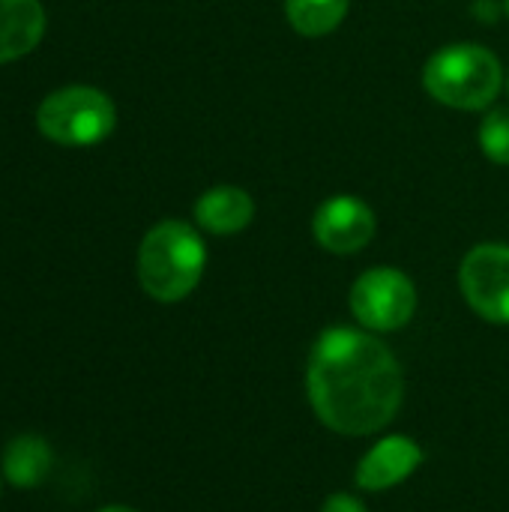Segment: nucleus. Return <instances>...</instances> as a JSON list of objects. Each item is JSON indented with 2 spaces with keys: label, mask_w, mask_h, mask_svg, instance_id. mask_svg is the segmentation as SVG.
I'll return each instance as SVG.
<instances>
[{
  "label": "nucleus",
  "mask_w": 509,
  "mask_h": 512,
  "mask_svg": "<svg viewBox=\"0 0 509 512\" xmlns=\"http://www.w3.org/2000/svg\"><path fill=\"white\" fill-rule=\"evenodd\" d=\"M351 312L366 330H402L417 312V288L396 267H372L351 288Z\"/></svg>",
  "instance_id": "nucleus-5"
},
{
  "label": "nucleus",
  "mask_w": 509,
  "mask_h": 512,
  "mask_svg": "<svg viewBox=\"0 0 509 512\" xmlns=\"http://www.w3.org/2000/svg\"><path fill=\"white\" fill-rule=\"evenodd\" d=\"M51 471V447L39 435L12 438L3 450V474L18 489L39 486Z\"/></svg>",
  "instance_id": "nucleus-11"
},
{
  "label": "nucleus",
  "mask_w": 509,
  "mask_h": 512,
  "mask_svg": "<svg viewBox=\"0 0 509 512\" xmlns=\"http://www.w3.org/2000/svg\"><path fill=\"white\" fill-rule=\"evenodd\" d=\"M420 465H423V450L414 438L387 435L378 444H372L369 453L360 459L354 483L363 492H387L405 483Z\"/></svg>",
  "instance_id": "nucleus-8"
},
{
  "label": "nucleus",
  "mask_w": 509,
  "mask_h": 512,
  "mask_svg": "<svg viewBox=\"0 0 509 512\" xmlns=\"http://www.w3.org/2000/svg\"><path fill=\"white\" fill-rule=\"evenodd\" d=\"M99 512H138V510H132V507H120V504H114V507H102Z\"/></svg>",
  "instance_id": "nucleus-15"
},
{
  "label": "nucleus",
  "mask_w": 509,
  "mask_h": 512,
  "mask_svg": "<svg viewBox=\"0 0 509 512\" xmlns=\"http://www.w3.org/2000/svg\"><path fill=\"white\" fill-rule=\"evenodd\" d=\"M375 228L378 222L372 207L354 195H333L312 216L315 243L333 255H354L366 249L375 237Z\"/></svg>",
  "instance_id": "nucleus-7"
},
{
  "label": "nucleus",
  "mask_w": 509,
  "mask_h": 512,
  "mask_svg": "<svg viewBox=\"0 0 509 512\" xmlns=\"http://www.w3.org/2000/svg\"><path fill=\"white\" fill-rule=\"evenodd\" d=\"M207 264V249L201 234L180 219H165L153 225L138 249V282L159 303L186 300Z\"/></svg>",
  "instance_id": "nucleus-2"
},
{
  "label": "nucleus",
  "mask_w": 509,
  "mask_h": 512,
  "mask_svg": "<svg viewBox=\"0 0 509 512\" xmlns=\"http://www.w3.org/2000/svg\"><path fill=\"white\" fill-rule=\"evenodd\" d=\"M468 306L489 324H509V246H474L459 267Z\"/></svg>",
  "instance_id": "nucleus-6"
},
{
  "label": "nucleus",
  "mask_w": 509,
  "mask_h": 512,
  "mask_svg": "<svg viewBox=\"0 0 509 512\" xmlns=\"http://www.w3.org/2000/svg\"><path fill=\"white\" fill-rule=\"evenodd\" d=\"M114 102L96 87H63L42 99L36 111L39 132L66 147H90L114 132Z\"/></svg>",
  "instance_id": "nucleus-4"
},
{
  "label": "nucleus",
  "mask_w": 509,
  "mask_h": 512,
  "mask_svg": "<svg viewBox=\"0 0 509 512\" xmlns=\"http://www.w3.org/2000/svg\"><path fill=\"white\" fill-rule=\"evenodd\" d=\"M480 150L495 162L509 165V108H492L480 123Z\"/></svg>",
  "instance_id": "nucleus-13"
},
{
  "label": "nucleus",
  "mask_w": 509,
  "mask_h": 512,
  "mask_svg": "<svg viewBox=\"0 0 509 512\" xmlns=\"http://www.w3.org/2000/svg\"><path fill=\"white\" fill-rule=\"evenodd\" d=\"M351 0H285V18L300 36H327L345 15Z\"/></svg>",
  "instance_id": "nucleus-12"
},
{
  "label": "nucleus",
  "mask_w": 509,
  "mask_h": 512,
  "mask_svg": "<svg viewBox=\"0 0 509 512\" xmlns=\"http://www.w3.org/2000/svg\"><path fill=\"white\" fill-rule=\"evenodd\" d=\"M507 90H509V75H507Z\"/></svg>",
  "instance_id": "nucleus-17"
},
{
  "label": "nucleus",
  "mask_w": 509,
  "mask_h": 512,
  "mask_svg": "<svg viewBox=\"0 0 509 512\" xmlns=\"http://www.w3.org/2000/svg\"><path fill=\"white\" fill-rule=\"evenodd\" d=\"M504 6H507V15H509V0H504Z\"/></svg>",
  "instance_id": "nucleus-16"
},
{
  "label": "nucleus",
  "mask_w": 509,
  "mask_h": 512,
  "mask_svg": "<svg viewBox=\"0 0 509 512\" xmlns=\"http://www.w3.org/2000/svg\"><path fill=\"white\" fill-rule=\"evenodd\" d=\"M321 512H366V504L357 498V495H348V492H336L324 501Z\"/></svg>",
  "instance_id": "nucleus-14"
},
{
  "label": "nucleus",
  "mask_w": 509,
  "mask_h": 512,
  "mask_svg": "<svg viewBox=\"0 0 509 512\" xmlns=\"http://www.w3.org/2000/svg\"><path fill=\"white\" fill-rule=\"evenodd\" d=\"M423 87L441 105L480 111L498 99L504 87V69L486 45L456 42L444 45L426 60Z\"/></svg>",
  "instance_id": "nucleus-3"
},
{
  "label": "nucleus",
  "mask_w": 509,
  "mask_h": 512,
  "mask_svg": "<svg viewBox=\"0 0 509 512\" xmlns=\"http://www.w3.org/2000/svg\"><path fill=\"white\" fill-rule=\"evenodd\" d=\"M255 219V201L240 186H213L195 201V222L207 234H240Z\"/></svg>",
  "instance_id": "nucleus-9"
},
{
  "label": "nucleus",
  "mask_w": 509,
  "mask_h": 512,
  "mask_svg": "<svg viewBox=\"0 0 509 512\" xmlns=\"http://www.w3.org/2000/svg\"><path fill=\"white\" fill-rule=\"evenodd\" d=\"M45 33L39 0H0V63L30 54Z\"/></svg>",
  "instance_id": "nucleus-10"
},
{
  "label": "nucleus",
  "mask_w": 509,
  "mask_h": 512,
  "mask_svg": "<svg viewBox=\"0 0 509 512\" xmlns=\"http://www.w3.org/2000/svg\"><path fill=\"white\" fill-rule=\"evenodd\" d=\"M306 396L327 429L363 438L381 432L399 414L405 372L381 339L351 327H330L312 345Z\"/></svg>",
  "instance_id": "nucleus-1"
}]
</instances>
